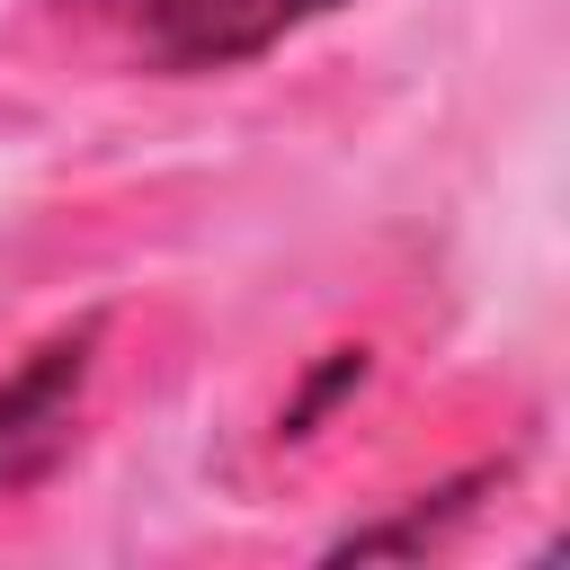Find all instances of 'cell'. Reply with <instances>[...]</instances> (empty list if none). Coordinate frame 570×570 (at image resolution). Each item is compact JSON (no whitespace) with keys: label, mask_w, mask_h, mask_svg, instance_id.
I'll return each instance as SVG.
<instances>
[{"label":"cell","mask_w":570,"mask_h":570,"mask_svg":"<svg viewBox=\"0 0 570 570\" xmlns=\"http://www.w3.org/2000/svg\"><path fill=\"white\" fill-rule=\"evenodd\" d=\"M347 383H365V347H330V365H321V374L303 383V401H294V410L276 419V436H312V419H321V410H330V401H338Z\"/></svg>","instance_id":"4"},{"label":"cell","mask_w":570,"mask_h":570,"mask_svg":"<svg viewBox=\"0 0 570 570\" xmlns=\"http://www.w3.org/2000/svg\"><path fill=\"white\" fill-rule=\"evenodd\" d=\"M330 0H134L142 18V45L178 71H223V62H249L267 53L285 27L321 18Z\"/></svg>","instance_id":"2"},{"label":"cell","mask_w":570,"mask_h":570,"mask_svg":"<svg viewBox=\"0 0 570 570\" xmlns=\"http://www.w3.org/2000/svg\"><path fill=\"white\" fill-rule=\"evenodd\" d=\"M481 481H499V472H463V481L428 490V499H419L410 517H392V525H356V534H338L330 552H338V561H356V552H419L428 534H445V525H454V517L472 508V490H481Z\"/></svg>","instance_id":"3"},{"label":"cell","mask_w":570,"mask_h":570,"mask_svg":"<svg viewBox=\"0 0 570 570\" xmlns=\"http://www.w3.org/2000/svg\"><path fill=\"white\" fill-rule=\"evenodd\" d=\"M89 347L98 321H80L71 338H45L9 383H0V499L45 481L71 454V419H80V383H89Z\"/></svg>","instance_id":"1"}]
</instances>
